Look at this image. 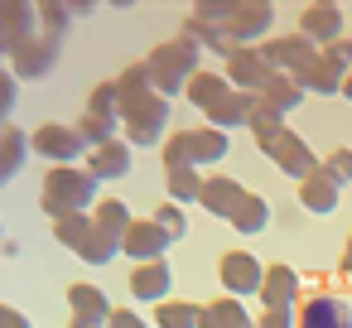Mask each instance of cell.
<instances>
[{"mask_svg":"<svg viewBox=\"0 0 352 328\" xmlns=\"http://www.w3.org/2000/svg\"><path fill=\"white\" fill-rule=\"evenodd\" d=\"M78 256H82L87 265H111V261L121 256V237H111V232L92 227V232H87V241L78 246Z\"/></svg>","mask_w":352,"mask_h":328,"instance_id":"28","label":"cell"},{"mask_svg":"<svg viewBox=\"0 0 352 328\" xmlns=\"http://www.w3.org/2000/svg\"><path fill=\"white\" fill-rule=\"evenodd\" d=\"M34 10H39V34H49V39H58V44H63V34H68L73 15L58 6V0H44V6H34Z\"/></svg>","mask_w":352,"mask_h":328,"instance_id":"34","label":"cell"},{"mask_svg":"<svg viewBox=\"0 0 352 328\" xmlns=\"http://www.w3.org/2000/svg\"><path fill=\"white\" fill-rule=\"evenodd\" d=\"M30 150V135L25 131H15V126H6V131H0V184H10L20 169H25V155Z\"/></svg>","mask_w":352,"mask_h":328,"instance_id":"24","label":"cell"},{"mask_svg":"<svg viewBox=\"0 0 352 328\" xmlns=\"http://www.w3.org/2000/svg\"><path fill=\"white\" fill-rule=\"evenodd\" d=\"M261 58H265L275 73H285V78H294V83H299V78L318 63V44H309L304 34H299V39L289 34V39H270V44L261 49Z\"/></svg>","mask_w":352,"mask_h":328,"instance_id":"8","label":"cell"},{"mask_svg":"<svg viewBox=\"0 0 352 328\" xmlns=\"http://www.w3.org/2000/svg\"><path fill=\"white\" fill-rule=\"evenodd\" d=\"M342 97H352V73H347V83H342Z\"/></svg>","mask_w":352,"mask_h":328,"instance_id":"47","label":"cell"},{"mask_svg":"<svg viewBox=\"0 0 352 328\" xmlns=\"http://www.w3.org/2000/svg\"><path fill=\"white\" fill-rule=\"evenodd\" d=\"M39 34V10L25 0H0V58H15Z\"/></svg>","mask_w":352,"mask_h":328,"instance_id":"6","label":"cell"},{"mask_svg":"<svg viewBox=\"0 0 352 328\" xmlns=\"http://www.w3.org/2000/svg\"><path fill=\"white\" fill-rule=\"evenodd\" d=\"M121 92V121H126V145H160L164 126H169V102L150 87V68L131 63L116 78Z\"/></svg>","mask_w":352,"mask_h":328,"instance_id":"1","label":"cell"},{"mask_svg":"<svg viewBox=\"0 0 352 328\" xmlns=\"http://www.w3.org/2000/svg\"><path fill=\"white\" fill-rule=\"evenodd\" d=\"M227 92H232V83H227V78H217V73H198V78L184 87V97H188L198 111H212V107H217Z\"/></svg>","mask_w":352,"mask_h":328,"instance_id":"27","label":"cell"},{"mask_svg":"<svg viewBox=\"0 0 352 328\" xmlns=\"http://www.w3.org/2000/svg\"><path fill=\"white\" fill-rule=\"evenodd\" d=\"M299 97H304V92H299V87H294V78H285V73H270V78H265V87L256 92V102H265V107H270V111H280V116H285V111H294V107H299Z\"/></svg>","mask_w":352,"mask_h":328,"instance_id":"26","label":"cell"},{"mask_svg":"<svg viewBox=\"0 0 352 328\" xmlns=\"http://www.w3.org/2000/svg\"><path fill=\"white\" fill-rule=\"evenodd\" d=\"M270 73H275V68L261 58V49H256V44H251V49H236V54L227 58V83H232L236 92H251V97H256V92L265 87V78H270Z\"/></svg>","mask_w":352,"mask_h":328,"instance_id":"13","label":"cell"},{"mask_svg":"<svg viewBox=\"0 0 352 328\" xmlns=\"http://www.w3.org/2000/svg\"><path fill=\"white\" fill-rule=\"evenodd\" d=\"M155 222H160V227H164V232H169L174 241H179V237L188 232V217H184V208H179V203H164V208L155 212Z\"/></svg>","mask_w":352,"mask_h":328,"instance_id":"39","label":"cell"},{"mask_svg":"<svg viewBox=\"0 0 352 328\" xmlns=\"http://www.w3.org/2000/svg\"><path fill=\"white\" fill-rule=\"evenodd\" d=\"M174 246V237L150 217V222H131V232L121 237V251L135 261V265H150V261H164V251Z\"/></svg>","mask_w":352,"mask_h":328,"instance_id":"11","label":"cell"},{"mask_svg":"<svg viewBox=\"0 0 352 328\" xmlns=\"http://www.w3.org/2000/svg\"><path fill=\"white\" fill-rule=\"evenodd\" d=\"M145 68H150V87L169 102V97H179V87H188V83L198 78V44H193L188 34L164 39V44L145 58Z\"/></svg>","mask_w":352,"mask_h":328,"instance_id":"3","label":"cell"},{"mask_svg":"<svg viewBox=\"0 0 352 328\" xmlns=\"http://www.w3.org/2000/svg\"><path fill=\"white\" fill-rule=\"evenodd\" d=\"M78 135H82V145H107V140H116V121H102V116H82L78 121Z\"/></svg>","mask_w":352,"mask_h":328,"instance_id":"37","label":"cell"},{"mask_svg":"<svg viewBox=\"0 0 352 328\" xmlns=\"http://www.w3.org/2000/svg\"><path fill=\"white\" fill-rule=\"evenodd\" d=\"M87 174L102 184V179H121V174H131V145L126 140H107V145H97L92 155H87Z\"/></svg>","mask_w":352,"mask_h":328,"instance_id":"20","label":"cell"},{"mask_svg":"<svg viewBox=\"0 0 352 328\" xmlns=\"http://www.w3.org/2000/svg\"><path fill=\"white\" fill-rule=\"evenodd\" d=\"M0 68H6V63H0Z\"/></svg>","mask_w":352,"mask_h":328,"instance_id":"48","label":"cell"},{"mask_svg":"<svg viewBox=\"0 0 352 328\" xmlns=\"http://www.w3.org/2000/svg\"><path fill=\"white\" fill-rule=\"evenodd\" d=\"M261 150L275 160V169H280V174H289V179H299V184H304L309 174H318V155H314V150H309V145L289 131V126H285L275 140H265Z\"/></svg>","mask_w":352,"mask_h":328,"instance_id":"7","label":"cell"},{"mask_svg":"<svg viewBox=\"0 0 352 328\" xmlns=\"http://www.w3.org/2000/svg\"><path fill=\"white\" fill-rule=\"evenodd\" d=\"M299 328H352V304L342 294H314L299 309Z\"/></svg>","mask_w":352,"mask_h":328,"instance_id":"14","label":"cell"},{"mask_svg":"<svg viewBox=\"0 0 352 328\" xmlns=\"http://www.w3.org/2000/svg\"><path fill=\"white\" fill-rule=\"evenodd\" d=\"M68 328H107V323H87V318H73Z\"/></svg>","mask_w":352,"mask_h":328,"instance_id":"46","label":"cell"},{"mask_svg":"<svg viewBox=\"0 0 352 328\" xmlns=\"http://www.w3.org/2000/svg\"><path fill=\"white\" fill-rule=\"evenodd\" d=\"M0 328H34L25 318V309H10V304H0Z\"/></svg>","mask_w":352,"mask_h":328,"instance_id":"43","label":"cell"},{"mask_svg":"<svg viewBox=\"0 0 352 328\" xmlns=\"http://www.w3.org/2000/svg\"><path fill=\"white\" fill-rule=\"evenodd\" d=\"M97 179L87 174V169H78V164H54L49 174H44V193H39V203H44V212L58 222V217H68V212H87L92 203H97Z\"/></svg>","mask_w":352,"mask_h":328,"instance_id":"2","label":"cell"},{"mask_svg":"<svg viewBox=\"0 0 352 328\" xmlns=\"http://www.w3.org/2000/svg\"><path fill=\"white\" fill-rule=\"evenodd\" d=\"M338 198H342V184H333V179L323 174V164H318V174H309V179L299 184V203H304L309 212H333Z\"/></svg>","mask_w":352,"mask_h":328,"instance_id":"22","label":"cell"},{"mask_svg":"<svg viewBox=\"0 0 352 328\" xmlns=\"http://www.w3.org/2000/svg\"><path fill=\"white\" fill-rule=\"evenodd\" d=\"M198 203L212 212V217H222V222H232L236 217V208L246 203V188L236 184V179H203V193H198Z\"/></svg>","mask_w":352,"mask_h":328,"instance_id":"16","label":"cell"},{"mask_svg":"<svg viewBox=\"0 0 352 328\" xmlns=\"http://www.w3.org/2000/svg\"><path fill=\"white\" fill-rule=\"evenodd\" d=\"M107 328H145V318H140L135 309H111V318H107Z\"/></svg>","mask_w":352,"mask_h":328,"instance_id":"42","label":"cell"},{"mask_svg":"<svg viewBox=\"0 0 352 328\" xmlns=\"http://www.w3.org/2000/svg\"><path fill=\"white\" fill-rule=\"evenodd\" d=\"M217 275H222L227 294L241 299V294H261V275H265V265H261L251 251H227V256L217 261Z\"/></svg>","mask_w":352,"mask_h":328,"instance_id":"12","label":"cell"},{"mask_svg":"<svg viewBox=\"0 0 352 328\" xmlns=\"http://www.w3.org/2000/svg\"><path fill=\"white\" fill-rule=\"evenodd\" d=\"M92 222H97L102 232H111V237H126L135 217H131V208H126L121 198H102V203H97V212H92Z\"/></svg>","mask_w":352,"mask_h":328,"instance_id":"30","label":"cell"},{"mask_svg":"<svg viewBox=\"0 0 352 328\" xmlns=\"http://www.w3.org/2000/svg\"><path fill=\"white\" fill-rule=\"evenodd\" d=\"M294 299H299L294 265H265V275H261V304L265 309H294Z\"/></svg>","mask_w":352,"mask_h":328,"instance_id":"18","label":"cell"},{"mask_svg":"<svg viewBox=\"0 0 352 328\" xmlns=\"http://www.w3.org/2000/svg\"><path fill=\"white\" fill-rule=\"evenodd\" d=\"M87 116L121 121V92H116V83H97V87H92V111H87Z\"/></svg>","mask_w":352,"mask_h":328,"instance_id":"35","label":"cell"},{"mask_svg":"<svg viewBox=\"0 0 352 328\" xmlns=\"http://www.w3.org/2000/svg\"><path fill=\"white\" fill-rule=\"evenodd\" d=\"M169 285H174V270L164 261H150V265H135L131 270V294L140 304H164L169 299Z\"/></svg>","mask_w":352,"mask_h":328,"instance_id":"17","label":"cell"},{"mask_svg":"<svg viewBox=\"0 0 352 328\" xmlns=\"http://www.w3.org/2000/svg\"><path fill=\"white\" fill-rule=\"evenodd\" d=\"M222 155H232L227 131L198 126V131H179L164 140V169H198V164H217Z\"/></svg>","mask_w":352,"mask_h":328,"instance_id":"4","label":"cell"},{"mask_svg":"<svg viewBox=\"0 0 352 328\" xmlns=\"http://www.w3.org/2000/svg\"><path fill=\"white\" fill-rule=\"evenodd\" d=\"M328 58H333V63H342V68L352 73V39H338V44H328Z\"/></svg>","mask_w":352,"mask_h":328,"instance_id":"44","label":"cell"},{"mask_svg":"<svg viewBox=\"0 0 352 328\" xmlns=\"http://www.w3.org/2000/svg\"><path fill=\"white\" fill-rule=\"evenodd\" d=\"M265 222H270V203H265L261 193H246V203L236 208L232 227H236L241 237H256V232H265Z\"/></svg>","mask_w":352,"mask_h":328,"instance_id":"29","label":"cell"},{"mask_svg":"<svg viewBox=\"0 0 352 328\" xmlns=\"http://www.w3.org/2000/svg\"><path fill=\"white\" fill-rule=\"evenodd\" d=\"M256 328H294V309H265L256 318Z\"/></svg>","mask_w":352,"mask_h":328,"instance_id":"41","label":"cell"},{"mask_svg":"<svg viewBox=\"0 0 352 328\" xmlns=\"http://www.w3.org/2000/svg\"><path fill=\"white\" fill-rule=\"evenodd\" d=\"M0 241H6V237H0Z\"/></svg>","mask_w":352,"mask_h":328,"instance_id":"49","label":"cell"},{"mask_svg":"<svg viewBox=\"0 0 352 328\" xmlns=\"http://www.w3.org/2000/svg\"><path fill=\"white\" fill-rule=\"evenodd\" d=\"M58 54H63V44H58V39L34 34V39L10 58V73H15V78H25V83H39V78H49V73L58 68Z\"/></svg>","mask_w":352,"mask_h":328,"instance_id":"9","label":"cell"},{"mask_svg":"<svg viewBox=\"0 0 352 328\" xmlns=\"http://www.w3.org/2000/svg\"><path fill=\"white\" fill-rule=\"evenodd\" d=\"M30 150L44 155V160H54V164H73V160L82 155V135H78V126L49 121V126H39V131L30 135Z\"/></svg>","mask_w":352,"mask_h":328,"instance_id":"10","label":"cell"},{"mask_svg":"<svg viewBox=\"0 0 352 328\" xmlns=\"http://www.w3.org/2000/svg\"><path fill=\"white\" fill-rule=\"evenodd\" d=\"M342 83H347V68L342 63H333L328 58V49H318V63L294 83L299 92H318V97H333V92H342Z\"/></svg>","mask_w":352,"mask_h":328,"instance_id":"19","label":"cell"},{"mask_svg":"<svg viewBox=\"0 0 352 328\" xmlns=\"http://www.w3.org/2000/svg\"><path fill=\"white\" fill-rule=\"evenodd\" d=\"M169 193H174V203H198V193H203L198 169H169Z\"/></svg>","mask_w":352,"mask_h":328,"instance_id":"36","label":"cell"},{"mask_svg":"<svg viewBox=\"0 0 352 328\" xmlns=\"http://www.w3.org/2000/svg\"><path fill=\"white\" fill-rule=\"evenodd\" d=\"M246 126H251L256 145H265V140H275V135L285 131V116H280V111H270L265 102H251V116H246Z\"/></svg>","mask_w":352,"mask_h":328,"instance_id":"32","label":"cell"},{"mask_svg":"<svg viewBox=\"0 0 352 328\" xmlns=\"http://www.w3.org/2000/svg\"><path fill=\"white\" fill-rule=\"evenodd\" d=\"M198 314H203V304H188V299H164L160 304V328H198Z\"/></svg>","mask_w":352,"mask_h":328,"instance_id":"33","label":"cell"},{"mask_svg":"<svg viewBox=\"0 0 352 328\" xmlns=\"http://www.w3.org/2000/svg\"><path fill=\"white\" fill-rule=\"evenodd\" d=\"M97 222H92V212H68V217H58L54 222V241L58 246H68V251H78L82 241H87V232H92Z\"/></svg>","mask_w":352,"mask_h":328,"instance_id":"31","label":"cell"},{"mask_svg":"<svg viewBox=\"0 0 352 328\" xmlns=\"http://www.w3.org/2000/svg\"><path fill=\"white\" fill-rule=\"evenodd\" d=\"M299 34H304L309 44L323 39V49L338 44V39H342V10L333 6V0H314V6L299 15Z\"/></svg>","mask_w":352,"mask_h":328,"instance_id":"15","label":"cell"},{"mask_svg":"<svg viewBox=\"0 0 352 328\" xmlns=\"http://www.w3.org/2000/svg\"><path fill=\"white\" fill-rule=\"evenodd\" d=\"M198 328H256L251 323V314L227 294V299H212V304H203V314H198Z\"/></svg>","mask_w":352,"mask_h":328,"instance_id":"23","label":"cell"},{"mask_svg":"<svg viewBox=\"0 0 352 328\" xmlns=\"http://www.w3.org/2000/svg\"><path fill=\"white\" fill-rule=\"evenodd\" d=\"M275 20V6L270 0H232V10L222 20V34L232 49H251V39H261Z\"/></svg>","mask_w":352,"mask_h":328,"instance_id":"5","label":"cell"},{"mask_svg":"<svg viewBox=\"0 0 352 328\" xmlns=\"http://www.w3.org/2000/svg\"><path fill=\"white\" fill-rule=\"evenodd\" d=\"M251 102H256L251 92H236V87H232V92H227V97H222V102H217V107L208 111L212 131H232V126H246V116H251Z\"/></svg>","mask_w":352,"mask_h":328,"instance_id":"25","label":"cell"},{"mask_svg":"<svg viewBox=\"0 0 352 328\" xmlns=\"http://www.w3.org/2000/svg\"><path fill=\"white\" fill-rule=\"evenodd\" d=\"M342 275L352 280V241H347V251H342Z\"/></svg>","mask_w":352,"mask_h":328,"instance_id":"45","label":"cell"},{"mask_svg":"<svg viewBox=\"0 0 352 328\" xmlns=\"http://www.w3.org/2000/svg\"><path fill=\"white\" fill-rule=\"evenodd\" d=\"M323 174H328L333 184H352V150H333V155L323 160Z\"/></svg>","mask_w":352,"mask_h":328,"instance_id":"40","label":"cell"},{"mask_svg":"<svg viewBox=\"0 0 352 328\" xmlns=\"http://www.w3.org/2000/svg\"><path fill=\"white\" fill-rule=\"evenodd\" d=\"M68 309H73V318L107 323L116 304H111V299H107V289H97V285H73V289H68Z\"/></svg>","mask_w":352,"mask_h":328,"instance_id":"21","label":"cell"},{"mask_svg":"<svg viewBox=\"0 0 352 328\" xmlns=\"http://www.w3.org/2000/svg\"><path fill=\"white\" fill-rule=\"evenodd\" d=\"M15 97H20V78L10 68H0V131H6V116L15 111Z\"/></svg>","mask_w":352,"mask_h":328,"instance_id":"38","label":"cell"}]
</instances>
